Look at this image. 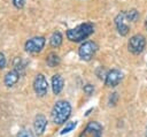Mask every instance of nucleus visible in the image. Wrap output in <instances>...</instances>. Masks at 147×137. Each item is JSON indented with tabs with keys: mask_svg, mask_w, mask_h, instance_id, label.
I'll list each match as a JSON object with an SVG mask.
<instances>
[{
	"mask_svg": "<svg viewBox=\"0 0 147 137\" xmlns=\"http://www.w3.org/2000/svg\"><path fill=\"white\" fill-rule=\"evenodd\" d=\"M94 32V25L91 22L82 23L72 29L67 30V38L74 43H80L87 39Z\"/></svg>",
	"mask_w": 147,
	"mask_h": 137,
	"instance_id": "1",
	"label": "nucleus"
},
{
	"mask_svg": "<svg viewBox=\"0 0 147 137\" xmlns=\"http://www.w3.org/2000/svg\"><path fill=\"white\" fill-rule=\"evenodd\" d=\"M71 114V105L67 100H59L52 109V120L55 124H63Z\"/></svg>",
	"mask_w": 147,
	"mask_h": 137,
	"instance_id": "2",
	"label": "nucleus"
},
{
	"mask_svg": "<svg viewBox=\"0 0 147 137\" xmlns=\"http://www.w3.org/2000/svg\"><path fill=\"white\" fill-rule=\"evenodd\" d=\"M98 44L93 40H85L78 48V55L83 61H91L98 51Z\"/></svg>",
	"mask_w": 147,
	"mask_h": 137,
	"instance_id": "3",
	"label": "nucleus"
},
{
	"mask_svg": "<svg viewBox=\"0 0 147 137\" xmlns=\"http://www.w3.org/2000/svg\"><path fill=\"white\" fill-rule=\"evenodd\" d=\"M145 47H146V38L140 33L132 36L127 41V50L132 54L136 55L140 54L145 50Z\"/></svg>",
	"mask_w": 147,
	"mask_h": 137,
	"instance_id": "4",
	"label": "nucleus"
},
{
	"mask_svg": "<svg viewBox=\"0 0 147 137\" xmlns=\"http://www.w3.org/2000/svg\"><path fill=\"white\" fill-rule=\"evenodd\" d=\"M46 44V38L44 36H36L28 39L24 44V48L28 53H39Z\"/></svg>",
	"mask_w": 147,
	"mask_h": 137,
	"instance_id": "5",
	"label": "nucleus"
},
{
	"mask_svg": "<svg viewBox=\"0 0 147 137\" xmlns=\"http://www.w3.org/2000/svg\"><path fill=\"white\" fill-rule=\"evenodd\" d=\"M32 86H33V90H34L36 94L39 96V97H44L48 92V83H47L46 77L42 74H37L36 75V77L33 79V83H32Z\"/></svg>",
	"mask_w": 147,
	"mask_h": 137,
	"instance_id": "6",
	"label": "nucleus"
},
{
	"mask_svg": "<svg viewBox=\"0 0 147 137\" xmlns=\"http://www.w3.org/2000/svg\"><path fill=\"white\" fill-rule=\"evenodd\" d=\"M102 125L96 121H91L86 124L84 130L79 134V137H101Z\"/></svg>",
	"mask_w": 147,
	"mask_h": 137,
	"instance_id": "7",
	"label": "nucleus"
},
{
	"mask_svg": "<svg viewBox=\"0 0 147 137\" xmlns=\"http://www.w3.org/2000/svg\"><path fill=\"white\" fill-rule=\"evenodd\" d=\"M123 79V73L118 69H110L106 76L105 85L108 87H115L117 86L121 81Z\"/></svg>",
	"mask_w": 147,
	"mask_h": 137,
	"instance_id": "8",
	"label": "nucleus"
},
{
	"mask_svg": "<svg viewBox=\"0 0 147 137\" xmlns=\"http://www.w3.org/2000/svg\"><path fill=\"white\" fill-rule=\"evenodd\" d=\"M125 12H121L116 15L114 22H115V25H116V29H117V32L121 35V36H126L130 31V26L125 23Z\"/></svg>",
	"mask_w": 147,
	"mask_h": 137,
	"instance_id": "9",
	"label": "nucleus"
},
{
	"mask_svg": "<svg viewBox=\"0 0 147 137\" xmlns=\"http://www.w3.org/2000/svg\"><path fill=\"white\" fill-rule=\"evenodd\" d=\"M46 125H47V119L42 115V114H39L34 117V122H33V128H34V132L36 135L40 136L44 134L45 129H46Z\"/></svg>",
	"mask_w": 147,
	"mask_h": 137,
	"instance_id": "10",
	"label": "nucleus"
},
{
	"mask_svg": "<svg viewBox=\"0 0 147 137\" xmlns=\"http://www.w3.org/2000/svg\"><path fill=\"white\" fill-rule=\"evenodd\" d=\"M21 75H22V74H21L20 71H17L16 69H13V70L8 71V73L5 75V79H3L5 85L8 86V87L14 86V85L17 83V81L20 79Z\"/></svg>",
	"mask_w": 147,
	"mask_h": 137,
	"instance_id": "11",
	"label": "nucleus"
},
{
	"mask_svg": "<svg viewBox=\"0 0 147 137\" xmlns=\"http://www.w3.org/2000/svg\"><path fill=\"white\" fill-rule=\"evenodd\" d=\"M63 85H64L63 77L60 74L53 75V77H52V90H53V93L54 94H59L62 91Z\"/></svg>",
	"mask_w": 147,
	"mask_h": 137,
	"instance_id": "12",
	"label": "nucleus"
},
{
	"mask_svg": "<svg viewBox=\"0 0 147 137\" xmlns=\"http://www.w3.org/2000/svg\"><path fill=\"white\" fill-rule=\"evenodd\" d=\"M62 41H63V36H62V33H61L60 31L53 32V35H52L51 38H49V44H51V46L54 47V48L60 47V46L62 45Z\"/></svg>",
	"mask_w": 147,
	"mask_h": 137,
	"instance_id": "13",
	"label": "nucleus"
},
{
	"mask_svg": "<svg viewBox=\"0 0 147 137\" xmlns=\"http://www.w3.org/2000/svg\"><path fill=\"white\" fill-rule=\"evenodd\" d=\"M60 62H61V59H60V56H59L55 52H51V53L47 55V58H46V63H47V66L51 67V68H54V67L59 66Z\"/></svg>",
	"mask_w": 147,
	"mask_h": 137,
	"instance_id": "14",
	"label": "nucleus"
},
{
	"mask_svg": "<svg viewBox=\"0 0 147 137\" xmlns=\"http://www.w3.org/2000/svg\"><path fill=\"white\" fill-rule=\"evenodd\" d=\"M139 17V12L137 9H130L127 12H125V18L130 22H136Z\"/></svg>",
	"mask_w": 147,
	"mask_h": 137,
	"instance_id": "15",
	"label": "nucleus"
},
{
	"mask_svg": "<svg viewBox=\"0 0 147 137\" xmlns=\"http://www.w3.org/2000/svg\"><path fill=\"white\" fill-rule=\"evenodd\" d=\"M76 125H77V122L75 121V122H68L67 124H65V127L61 130V135H64V134H68V132H70L71 130H74L75 128H76Z\"/></svg>",
	"mask_w": 147,
	"mask_h": 137,
	"instance_id": "16",
	"label": "nucleus"
},
{
	"mask_svg": "<svg viewBox=\"0 0 147 137\" xmlns=\"http://www.w3.org/2000/svg\"><path fill=\"white\" fill-rule=\"evenodd\" d=\"M108 71L109 70H106V68L105 67H99L96 70H95V74H96V76L100 78V79H106V76H107V74H108Z\"/></svg>",
	"mask_w": 147,
	"mask_h": 137,
	"instance_id": "17",
	"label": "nucleus"
},
{
	"mask_svg": "<svg viewBox=\"0 0 147 137\" xmlns=\"http://www.w3.org/2000/svg\"><path fill=\"white\" fill-rule=\"evenodd\" d=\"M17 137H33V134L29 129H21L17 132Z\"/></svg>",
	"mask_w": 147,
	"mask_h": 137,
	"instance_id": "18",
	"label": "nucleus"
},
{
	"mask_svg": "<svg viewBox=\"0 0 147 137\" xmlns=\"http://www.w3.org/2000/svg\"><path fill=\"white\" fill-rule=\"evenodd\" d=\"M83 90H84V92H85L87 96H92L93 92H94V86H93L92 84H86V85H84Z\"/></svg>",
	"mask_w": 147,
	"mask_h": 137,
	"instance_id": "19",
	"label": "nucleus"
},
{
	"mask_svg": "<svg viewBox=\"0 0 147 137\" xmlns=\"http://www.w3.org/2000/svg\"><path fill=\"white\" fill-rule=\"evenodd\" d=\"M117 99H118V96H117L116 92L110 93V96H109V105H110V106H111V105L115 106L116 102H117Z\"/></svg>",
	"mask_w": 147,
	"mask_h": 137,
	"instance_id": "20",
	"label": "nucleus"
},
{
	"mask_svg": "<svg viewBox=\"0 0 147 137\" xmlns=\"http://www.w3.org/2000/svg\"><path fill=\"white\" fill-rule=\"evenodd\" d=\"M11 2H13V5H14V7H15V8L21 9V8H23V7H24L25 0H11Z\"/></svg>",
	"mask_w": 147,
	"mask_h": 137,
	"instance_id": "21",
	"label": "nucleus"
},
{
	"mask_svg": "<svg viewBox=\"0 0 147 137\" xmlns=\"http://www.w3.org/2000/svg\"><path fill=\"white\" fill-rule=\"evenodd\" d=\"M6 63H7V60H6V56L3 53L0 52V69H3L6 67Z\"/></svg>",
	"mask_w": 147,
	"mask_h": 137,
	"instance_id": "22",
	"label": "nucleus"
},
{
	"mask_svg": "<svg viewBox=\"0 0 147 137\" xmlns=\"http://www.w3.org/2000/svg\"><path fill=\"white\" fill-rule=\"evenodd\" d=\"M145 29L147 31V16H146V20H145Z\"/></svg>",
	"mask_w": 147,
	"mask_h": 137,
	"instance_id": "23",
	"label": "nucleus"
}]
</instances>
